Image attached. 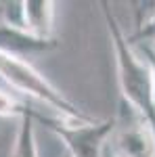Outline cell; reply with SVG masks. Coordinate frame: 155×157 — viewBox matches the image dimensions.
Returning a JSON list of instances; mask_svg holds the SVG:
<instances>
[{
  "mask_svg": "<svg viewBox=\"0 0 155 157\" xmlns=\"http://www.w3.org/2000/svg\"><path fill=\"white\" fill-rule=\"evenodd\" d=\"M101 6H103L101 11H103L105 23H107L113 59H115V78H118L119 98L136 109L155 130V98L149 65L130 44L119 21L109 9V2H101Z\"/></svg>",
  "mask_w": 155,
  "mask_h": 157,
  "instance_id": "obj_1",
  "label": "cell"
},
{
  "mask_svg": "<svg viewBox=\"0 0 155 157\" xmlns=\"http://www.w3.org/2000/svg\"><path fill=\"white\" fill-rule=\"evenodd\" d=\"M0 80L15 92H21L25 97H32L44 103L50 111H55L65 121H95L92 115L73 105L61 90L48 82L36 67L25 59H17L11 55L0 52Z\"/></svg>",
  "mask_w": 155,
  "mask_h": 157,
  "instance_id": "obj_2",
  "label": "cell"
},
{
  "mask_svg": "<svg viewBox=\"0 0 155 157\" xmlns=\"http://www.w3.org/2000/svg\"><path fill=\"white\" fill-rule=\"evenodd\" d=\"M34 117L46 124L48 130L67 147L72 157H101L105 147L111 140L113 128H115L113 120H95V121L48 120L38 111H34Z\"/></svg>",
  "mask_w": 155,
  "mask_h": 157,
  "instance_id": "obj_3",
  "label": "cell"
},
{
  "mask_svg": "<svg viewBox=\"0 0 155 157\" xmlns=\"http://www.w3.org/2000/svg\"><path fill=\"white\" fill-rule=\"evenodd\" d=\"M57 48L55 40H42L32 34H27L23 27H17L13 23H6L0 19V52L11 55L17 59H25L34 52H46Z\"/></svg>",
  "mask_w": 155,
  "mask_h": 157,
  "instance_id": "obj_4",
  "label": "cell"
},
{
  "mask_svg": "<svg viewBox=\"0 0 155 157\" xmlns=\"http://www.w3.org/2000/svg\"><path fill=\"white\" fill-rule=\"evenodd\" d=\"M52 25H55V2L50 0L19 2V27H23L27 34L42 40H55Z\"/></svg>",
  "mask_w": 155,
  "mask_h": 157,
  "instance_id": "obj_5",
  "label": "cell"
},
{
  "mask_svg": "<svg viewBox=\"0 0 155 157\" xmlns=\"http://www.w3.org/2000/svg\"><path fill=\"white\" fill-rule=\"evenodd\" d=\"M36 117L34 109H25V113L19 117L17 138H15V157H40L36 145Z\"/></svg>",
  "mask_w": 155,
  "mask_h": 157,
  "instance_id": "obj_6",
  "label": "cell"
},
{
  "mask_svg": "<svg viewBox=\"0 0 155 157\" xmlns=\"http://www.w3.org/2000/svg\"><path fill=\"white\" fill-rule=\"evenodd\" d=\"M25 109H27V105L15 97V92L0 86V117H17L19 120L25 113Z\"/></svg>",
  "mask_w": 155,
  "mask_h": 157,
  "instance_id": "obj_7",
  "label": "cell"
},
{
  "mask_svg": "<svg viewBox=\"0 0 155 157\" xmlns=\"http://www.w3.org/2000/svg\"><path fill=\"white\" fill-rule=\"evenodd\" d=\"M141 57L147 61L149 71H151V80H153V98H155V50L147 44H141Z\"/></svg>",
  "mask_w": 155,
  "mask_h": 157,
  "instance_id": "obj_8",
  "label": "cell"
},
{
  "mask_svg": "<svg viewBox=\"0 0 155 157\" xmlns=\"http://www.w3.org/2000/svg\"><path fill=\"white\" fill-rule=\"evenodd\" d=\"M101 157H118V155H115V153H113V151H111V147H105V151H103V155H101Z\"/></svg>",
  "mask_w": 155,
  "mask_h": 157,
  "instance_id": "obj_9",
  "label": "cell"
},
{
  "mask_svg": "<svg viewBox=\"0 0 155 157\" xmlns=\"http://www.w3.org/2000/svg\"><path fill=\"white\" fill-rule=\"evenodd\" d=\"M147 46H151V48H153V50H155V42H153V44H147Z\"/></svg>",
  "mask_w": 155,
  "mask_h": 157,
  "instance_id": "obj_10",
  "label": "cell"
}]
</instances>
